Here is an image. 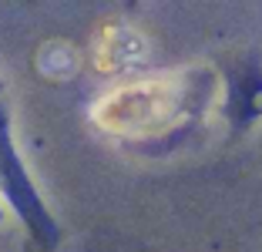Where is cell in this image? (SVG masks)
<instances>
[{
  "instance_id": "obj_1",
  "label": "cell",
  "mask_w": 262,
  "mask_h": 252,
  "mask_svg": "<svg viewBox=\"0 0 262 252\" xmlns=\"http://www.w3.org/2000/svg\"><path fill=\"white\" fill-rule=\"evenodd\" d=\"M0 172H4V178H7V188H10V195H14V202L20 205V212H24V215H34L37 222H44V219H40V212H37V205H34L31 188L24 185L20 168H17V161H14V155H10L4 135H0Z\"/></svg>"
}]
</instances>
